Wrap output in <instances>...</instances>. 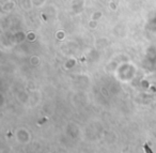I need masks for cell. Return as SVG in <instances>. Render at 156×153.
<instances>
[{
    "instance_id": "1",
    "label": "cell",
    "mask_w": 156,
    "mask_h": 153,
    "mask_svg": "<svg viewBox=\"0 0 156 153\" xmlns=\"http://www.w3.org/2000/svg\"><path fill=\"white\" fill-rule=\"evenodd\" d=\"M143 148H144V151H145V153H153L151 151V149L149 148V146H147V144H145L144 147H143Z\"/></svg>"
}]
</instances>
